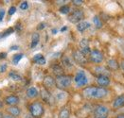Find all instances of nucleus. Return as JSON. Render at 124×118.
Segmentation results:
<instances>
[{"label": "nucleus", "mask_w": 124, "mask_h": 118, "mask_svg": "<svg viewBox=\"0 0 124 118\" xmlns=\"http://www.w3.org/2000/svg\"><path fill=\"white\" fill-rule=\"evenodd\" d=\"M83 94L86 98L101 99L107 96L108 91L102 87H86L83 89Z\"/></svg>", "instance_id": "f257e3e1"}, {"label": "nucleus", "mask_w": 124, "mask_h": 118, "mask_svg": "<svg viewBox=\"0 0 124 118\" xmlns=\"http://www.w3.org/2000/svg\"><path fill=\"white\" fill-rule=\"evenodd\" d=\"M31 115L33 118H41L45 112L44 106L42 105L40 102H33L31 103L29 107Z\"/></svg>", "instance_id": "f03ea898"}, {"label": "nucleus", "mask_w": 124, "mask_h": 118, "mask_svg": "<svg viewBox=\"0 0 124 118\" xmlns=\"http://www.w3.org/2000/svg\"><path fill=\"white\" fill-rule=\"evenodd\" d=\"M55 81H56L57 88H59L61 90H64V89H67L68 87H70L71 82H72V76L66 75L60 76L55 78Z\"/></svg>", "instance_id": "7ed1b4c3"}, {"label": "nucleus", "mask_w": 124, "mask_h": 118, "mask_svg": "<svg viewBox=\"0 0 124 118\" xmlns=\"http://www.w3.org/2000/svg\"><path fill=\"white\" fill-rule=\"evenodd\" d=\"M74 80H75L77 87H83V86L86 85L88 82V78L85 75L84 71L83 70H79L77 72V74L75 75V77H74Z\"/></svg>", "instance_id": "20e7f679"}, {"label": "nucleus", "mask_w": 124, "mask_h": 118, "mask_svg": "<svg viewBox=\"0 0 124 118\" xmlns=\"http://www.w3.org/2000/svg\"><path fill=\"white\" fill-rule=\"evenodd\" d=\"M108 113H109V109L103 105H98L94 109L95 118H107Z\"/></svg>", "instance_id": "39448f33"}, {"label": "nucleus", "mask_w": 124, "mask_h": 118, "mask_svg": "<svg viewBox=\"0 0 124 118\" xmlns=\"http://www.w3.org/2000/svg\"><path fill=\"white\" fill-rule=\"evenodd\" d=\"M83 17H84V13H83V11H81V10H75L68 16V20H69V22L73 23V24H76V23L79 24L80 22H82Z\"/></svg>", "instance_id": "423d86ee"}, {"label": "nucleus", "mask_w": 124, "mask_h": 118, "mask_svg": "<svg viewBox=\"0 0 124 118\" xmlns=\"http://www.w3.org/2000/svg\"><path fill=\"white\" fill-rule=\"evenodd\" d=\"M89 59L94 63H100L103 61V54L101 53L100 50L94 49L89 54Z\"/></svg>", "instance_id": "0eeeda50"}, {"label": "nucleus", "mask_w": 124, "mask_h": 118, "mask_svg": "<svg viewBox=\"0 0 124 118\" xmlns=\"http://www.w3.org/2000/svg\"><path fill=\"white\" fill-rule=\"evenodd\" d=\"M74 61L79 63V64H86L87 63V59L85 57V55H83L80 50H75L72 54Z\"/></svg>", "instance_id": "6e6552de"}, {"label": "nucleus", "mask_w": 124, "mask_h": 118, "mask_svg": "<svg viewBox=\"0 0 124 118\" xmlns=\"http://www.w3.org/2000/svg\"><path fill=\"white\" fill-rule=\"evenodd\" d=\"M19 102H20L19 97H16V96H12V95L6 97L5 99H4V103H5L6 105H8L9 107H10V106H16Z\"/></svg>", "instance_id": "1a4fd4ad"}, {"label": "nucleus", "mask_w": 124, "mask_h": 118, "mask_svg": "<svg viewBox=\"0 0 124 118\" xmlns=\"http://www.w3.org/2000/svg\"><path fill=\"white\" fill-rule=\"evenodd\" d=\"M80 48H81V52L83 55H89L91 50H90V47H89V42L87 39H83L81 42H80Z\"/></svg>", "instance_id": "9d476101"}, {"label": "nucleus", "mask_w": 124, "mask_h": 118, "mask_svg": "<svg viewBox=\"0 0 124 118\" xmlns=\"http://www.w3.org/2000/svg\"><path fill=\"white\" fill-rule=\"evenodd\" d=\"M43 83H44V86L46 89H51L54 86H56L55 78L52 76H46L43 80Z\"/></svg>", "instance_id": "9b49d317"}, {"label": "nucleus", "mask_w": 124, "mask_h": 118, "mask_svg": "<svg viewBox=\"0 0 124 118\" xmlns=\"http://www.w3.org/2000/svg\"><path fill=\"white\" fill-rule=\"evenodd\" d=\"M41 97H42V99H43L46 103H47V104H51L52 100H53V97H52L51 94L48 92L47 89H46V88H43V89H42Z\"/></svg>", "instance_id": "f8f14e48"}, {"label": "nucleus", "mask_w": 124, "mask_h": 118, "mask_svg": "<svg viewBox=\"0 0 124 118\" xmlns=\"http://www.w3.org/2000/svg\"><path fill=\"white\" fill-rule=\"evenodd\" d=\"M97 82H98L99 85L101 86V87L103 88L104 86L109 85V83H110V78H109V76H98V78H97Z\"/></svg>", "instance_id": "ddd939ff"}, {"label": "nucleus", "mask_w": 124, "mask_h": 118, "mask_svg": "<svg viewBox=\"0 0 124 118\" xmlns=\"http://www.w3.org/2000/svg\"><path fill=\"white\" fill-rule=\"evenodd\" d=\"M7 111H8L9 114L14 116V117H17V116H19L21 114L20 108L17 107V106H10L7 109Z\"/></svg>", "instance_id": "4468645a"}, {"label": "nucleus", "mask_w": 124, "mask_h": 118, "mask_svg": "<svg viewBox=\"0 0 124 118\" xmlns=\"http://www.w3.org/2000/svg\"><path fill=\"white\" fill-rule=\"evenodd\" d=\"M124 106V95L121 96H118L115 99L114 103H113V107L115 109H117V108H120Z\"/></svg>", "instance_id": "2eb2a0df"}, {"label": "nucleus", "mask_w": 124, "mask_h": 118, "mask_svg": "<svg viewBox=\"0 0 124 118\" xmlns=\"http://www.w3.org/2000/svg\"><path fill=\"white\" fill-rule=\"evenodd\" d=\"M89 28H90V23H88L86 21H82L80 22L79 24H77V29L80 32H83L84 30H86Z\"/></svg>", "instance_id": "dca6fc26"}, {"label": "nucleus", "mask_w": 124, "mask_h": 118, "mask_svg": "<svg viewBox=\"0 0 124 118\" xmlns=\"http://www.w3.org/2000/svg\"><path fill=\"white\" fill-rule=\"evenodd\" d=\"M26 94H27V97H29V98H34V97H38L39 92H38V90L35 87H31V88H29L27 90Z\"/></svg>", "instance_id": "f3484780"}, {"label": "nucleus", "mask_w": 124, "mask_h": 118, "mask_svg": "<svg viewBox=\"0 0 124 118\" xmlns=\"http://www.w3.org/2000/svg\"><path fill=\"white\" fill-rule=\"evenodd\" d=\"M39 41H40V35H39V33L34 32L32 34V36H31V48H34L39 43Z\"/></svg>", "instance_id": "a211bd4d"}, {"label": "nucleus", "mask_w": 124, "mask_h": 118, "mask_svg": "<svg viewBox=\"0 0 124 118\" xmlns=\"http://www.w3.org/2000/svg\"><path fill=\"white\" fill-rule=\"evenodd\" d=\"M33 62H36L37 64L44 65L46 63V59L42 54H37V55H35L33 57Z\"/></svg>", "instance_id": "6ab92c4d"}, {"label": "nucleus", "mask_w": 124, "mask_h": 118, "mask_svg": "<svg viewBox=\"0 0 124 118\" xmlns=\"http://www.w3.org/2000/svg\"><path fill=\"white\" fill-rule=\"evenodd\" d=\"M95 72H96V74H98L99 76H109V71L106 69V68H104V67H101V66H98V67H96L95 69Z\"/></svg>", "instance_id": "aec40b11"}, {"label": "nucleus", "mask_w": 124, "mask_h": 118, "mask_svg": "<svg viewBox=\"0 0 124 118\" xmlns=\"http://www.w3.org/2000/svg\"><path fill=\"white\" fill-rule=\"evenodd\" d=\"M52 71L57 76H60L63 75V69L60 64H54L52 66Z\"/></svg>", "instance_id": "412c9836"}, {"label": "nucleus", "mask_w": 124, "mask_h": 118, "mask_svg": "<svg viewBox=\"0 0 124 118\" xmlns=\"http://www.w3.org/2000/svg\"><path fill=\"white\" fill-rule=\"evenodd\" d=\"M9 77L13 81H21L22 80V76L15 71H10L9 73Z\"/></svg>", "instance_id": "4be33fe9"}, {"label": "nucleus", "mask_w": 124, "mask_h": 118, "mask_svg": "<svg viewBox=\"0 0 124 118\" xmlns=\"http://www.w3.org/2000/svg\"><path fill=\"white\" fill-rule=\"evenodd\" d=\"M62 63L63 66H65V67H67V68H70V67L73 66V62H71L70 58L67 57V56H63L62 58Z\"/></svg>", "instance_id": "5701e85b"}, {"label": "nucleus", "mask_w": 124, "mask_h": 118, "mask_svg": "<svg viewBox=\"0 0 124 118\" xmlns=\"http://www.w3.org/2000/svg\"><path fill=\"white\" fill-rule=\"evenodd\" d=\"M70 116V112L68 108H62L59 113V118H69Z\"/></svg>", "instance_id": "b1692460"}, {"label": "nucleus", "mask_w": 124, "mask_h": 118, "mask_svg": "<svg viewBox=\"0 0 124 118\" xmlns=\"http://www.w3.org/2000/svg\"><path fill=\"white\" fill-rule=\"evenodd\" d=\"M108 66L111 69H113V70H117L118 69V63H117V62L116 60H114V59L108 61Z\"/></svg>", "instance_id": "393cba45"}, {"label": "nucleus", "mask_w": 124, "mask_h": 118, "mask_svg": "<svg viewBox=\"0 0 124 118\" xmlns=\"http://www.w3.org/2000/svg\"><path fill=\"white\" fill-rule=\"evenodd\" d=\"M24 57V54H15L14 56H13V58H12V62H13V64L16 65L18 64V62H20V60Z\"/></svg>", "instance_id": "a878e982"}, {"label": "nucleus", "mask_w": 124, "mask_h": 118, "mask_svg": "<svg viewBox=\"0 0 124 118\" xmlns=\"http://www.w3.org/2000/svg\"><path fill=\"white\" fill-rule=\"evenodd\" d=\"M93 22H94V24H95V26H96L97 28H102V22L101 21V18H100L99 16H95V17L93 18Z\"/></svg>", "instance_id": "bb28decb"}, {"label": "nucleus", "mask_w": 124, "mask_h": 118, "mask_svg": "<svg viewBox=\"0 0 124 118\" xmlns=\"http://www.w3.org/2000/svg\"><path fill=\"white\" fill-rule=\"evenodd\" d=\"M60 12L62 13V14H67V13H69V11H70V7L69 6H67V5H64V6H62L60 8Z\"/></svg>", "instance_id": "cd10ccee"}, {"label": "nucleus", "mask_w": 124, "mask_h": 118, "mask_svg": "<svg viewBox=\"0 0 124 118\" xmlns=\"http://www.w3.org/2000/svg\"><path fill=\"white\" fill-rule=\"evenodd\" d=\"M29 8V3L27 1H24L20 4V9L21 10H27Z\"/></svg>", "instance_id": "c85d7f7f"}, {"label": "nucleus", "mask_w": 124, "mask_h": 118, "mask_svg": "<svg viewBox=\"0 0 124 118\" xmlns=\"http://www.w3.org/2000/svg\"><path fill=\"white\" fill-rule=\"evenodd\" d=\"M13 31H14V29H13V28H8V29H7V30H6L5 32L3 33L2 35H3V37H6V36L10 35V33H12Z\"/></svg>", "instance_id": "c756f323"}, {"label": "nucleus", "mask_w": 124, "mask_h": 118, "mask_svg": "<svg viewBox=\"0 0 124 118\" xmlns=\"http://www.w3.org/2000/svg\"><path fill=\"white\" fill-rule=\"evenodd\" d=\"M7 67H8L7 63H3L0 65V73H4L7 70Z\"/></svg>", "instance_id": "7c9ffc66"}, {"label": "nucleus", "mask_w": 124, "mask_h": 118, "mask_svg": "<svg viewBox=\"0 0 124 118\" xmlns=\"http://www.w3.org/2000/svg\"><path fill=\"white\" fill-rule=\"evenodd\" d=\"M72 3L73 5H75V6H81L83 3V1H82V0H73Z\"/></svg>", "instance_id": "2f4dec72"}, {"label": "nucleus", "mask_w": 124, "mask_h": 118, "mask_svg": "<svg viewBox=\"0 0 124 118\" xmlns=\"http://www.w3.org/2000/svg\"><path fill=\"white\" fill-rule=\"evenodd\" d=\"M15 11H16V8L12 6V7H10V10H9V14H10V15H13V14L15 13Z\"/></svg>", "instance_id": "473e14b6"}, {"label": "nucleus", "mask_w": 124, "mask_h": 118, "mask_svg": "<svg viewBox=\"0 0 124 118\" xmlns=\"http://www.w3.org/2000/svg\"><path fill=\"white\" fill-rule=\"evenodd\" d=\"M4 15H5V10L4 9H0V22L3 20Z\"/></svg>", "instance_id": "72a5a7b5"}, {"label": "nucleus", "mask_w": 124, "mask_h": 118, "mask_svg": "<svg viewBox=\"0 0 124 118\" xmlns=\"http://www.w3.org/2000/svg\"><path fill=\"white\" fill-rule=\"evenodd\" d=\"M46 28V23H41L37 28H38V29H43V28Z\"/></svg>", "instance_id": "f704fd0d"}, {"label": "nucleus", "mask_w": 124, "mask_h": 118, "mask_svg": "<svg viewBox=\"0 0 124 118\" xmlns=\"http://www.w3.org/2000/svg\"><path fill=\"white\" fill-rule=\"evenodd\" d=\"M7 57V53H0V60L1 59H5Z\"/></svg>", "instance_id": "c9c22d12"}, {"label": "nucleus", "mask_w": 124, "mask_h": 118, "mask_svg": "<svg viewBox=\"0 0 124 118\" xmlns=\"http://www.w3.org/2000/svg\"><path fill=\"white\" fill-rule=\"evenodd\" d=\"M3 118H16V117H14V116H12L10 114H7V115H3Z\"/></svg>", "instance_id": "e433bc0d"}, {"label": "nucleus", "mask_w": 124, "mask_h": 118, "mask_svg": "<svg viewBox=\"0 0 124 118\" xmlns=\"http://www.w3.org/2000/svg\"><path fill=\"white\" fill-rule=\"evenodd\" d=\"M116 118H124V113H121V114L116 115Z\"/></svg>", "instance_id": "4c0bfd02"}, {"label": "nucleus", "mask_w": 124, "mask_h": 118, "mask_svg": "<svg viewBox=\"0 0 124 118\" xmlns=\"http://www.w3.org/2000/svg\"><path fill=\"white\" fill-rule=\"evenodd\" d=\"M120 65H121V68L123 69V71H124V60H122V61H121V62H120Z\"/></svg>", "instance_id": "58836bf2"}, {"label": "nucleus", "mask_w": 124, "mask_h": 118, "mask_svg": "<svg viewBox=\"0 0 124 118\" xmlns=\"http://www.w3.org/2000/svg\"><path fill=\"white\" fill-rule=\"evenodd\" d=\"M10 49H12V50H14V49H18V46H11Z\"/></svg>", "instance_id": "ea45409f"}, {"label": "nucleus", "mask_w": 124, "mask_h": 118, "mask_svg": "<svg viewBox=\"0 0 124 118\" xmlns=\"http://www.w3.org/2000/svg\"><path fill=\"white\" fill-rule=\"evenodd\" d=\"M66 28H66V27H64V28H62L61 29V30H62V31H64V30H65Z\"/></svg>", "instance_id": "a19ab883"}, {"label": "nucleus", "mask_w": 124, "mask_h": 118, "mask_svg": "<svg viewBox=\"0 0 124 118\" xmlns=\"http://www.w3.org/2000/svg\"><path fill=\"white\" fill-rule=\"evenodd\" d=\"M0 118H3V113L0 111Z\"/></svg>", "instance_id": "79ce46f5"}, {"label": "nucleus", "mask_w": 124, "mask_h": 118, "mask_svg": "<svg viewBox=\"0 0 124 118\" xmlns=\"http://www.w3.org/2000/svg\"><path fill=\"white\" fill-rule=\"evenodd\" d=\"M1 38H3V35H2V34H0V39H1Z\"/></svg>", "instance_id": "37998d69"}]
</instances>
